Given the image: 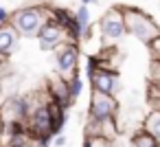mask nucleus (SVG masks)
Segmentation results:
<instances>
[{"instance_id":"15","label":"nucleus","mask_w":160,"mask_h":147,"mask_svg":"<svg viewBox=\"0 0 160 147\" xmlns=\"http://www.w3.org/2000/svg\"><path fill=\"white\" fill-rule=\"evenodd\" d=\"M149 86L160 90V62H149Z\"/></svg>"},{"instance_id":"8","label":"nucleus","mask_w":160,"mask_h":147,"mask_svg":"<svg viewBox=\"0 0 160 147\" xmlns=\"http://www.w3.org/2000/svg\"><path fill=\"white\" fill-rule=\"evenodd\" d=\"M38 40H40V48L42 51H57L62 44H66V33H64V29L57 22L46 20V24L38 33Z\"/></svg>"},{"instance_id":"21","label":"nucleus","mask_w":160,"mask_h":147,"mask_svg":"<svg viewBox=\"0 0 160 147\" xmlns=\"http://www.w3.org/2000/svg\"><path fill=\"white\" fill-rule=\"evenodd\" d=\"M79 3H81V5H86V7H88V5H97V3H99V0H79Z\"/></svg>"},{"instance_id":"24","label":"nucleus","mask_w":160,"mask_h":147,"mask_svg":"<svg viewBox=\"0 0 160 147\" xmlns=\"http://www.w3.org/2000/svg\"><path fill=\"white\" fill-rule=\"evenodd\" d=\"M29 147H35V145H33V143H31V145H29Z\"/></svg>"},{"instance_id":"19","label":"nucleus","mask_w":160,"mask_h":147,"mask_svg":"<svg viewBox=\"0 0 160 147\" xmlns=\"http://www.w3.org/2000/svg\"><path fill=\"white\" fill-rule=\"evenodd\" d=\"M9 20H11V11H9L7 7H0V27H2V24H9Z\"/></svg>"},{"instance_id":"9","label":"nucleus","mask_w":160,"mask_h":147,"mask_svg":"<svg viewBox=\"0 0 160 147\" xmlns=\"http://www.w3.org/2000/svg\"><path fill=\"white\" fill-rule=\"evenodd\" d=\"M27 129L31 134V138H40V136H51V129H53V121H51V114H48V108L46 105H40L31 112L29 121H27ZM53 138V136H51Z\"/></svg>"},{"instance_id":"10","label":"nucleus","mask_w":160,"mask_h":147,"mask_svg":"<svg viewBox=\"0 0 160 147\" xmlns=\"http://www.w3.org/2000/svg\"><path fill=\"white\" fill-rule=\"evenodd\" d=\"M121 134L118 125H116V119H108V121H92L88 119L86 125H83V138H108V140H114L116 136Z\"/></svg>"},{"instance_id":"4","label":"nucleus","mask_w":160,"mask_h":147,"mask_svg":"<svg viewBox=\"0 0 160 147\" xmlns=\"http://www.w3.org/2000/svg\"><path fill=\"white\" fill-rule=\"evenodd\" d=\"M99 31H101V38H103L105 42L121 40V38L127 33L121 7H112V9H108V11L101 16V20H99Z\"/></svg>"},{"instance_id":"23","label":"nucleus","mask_w":160,"mask_h":147,"mask_svg":"<svg viewBox=\"0 0 160 147\" xmlns=\"http://www.w3.org/2000/svg\"><path fill=\"white\" fill-rule=\"evenodd\" d=\"M33 3H38V5H42V0H33Z\"/></svg>"},{"instance_id":"17","label":"nucleus","mask_w":160,"mask_h":147,"mask_svg":"<svg viewBox=\"0 0 160 147\" xmlns=\"http://www.w3.org/2000/svg\"><path fill=\"white\" fill-rule=\"evenodd\" d=\"M147 51H149V57H151V62H160V35L147 44Z\"/></svg>"},{"instance_id":"1","label":"nucleus","mask_w":160,"mask_h":147,"mask_svg":"<svg viewBox=\"0 0 160 147\" xmlns=\"http://www.w3.org/2000/svg\"><path fill=\"white\" fill-rule=\"evenodd\" d=\"M48 20V7L46 5H24L16 11H11L9 24L16 29L20 38H38L40 29Z\"/></svg>"},{"instance_id":"11","label":"nucleus","mask_w":160,"mask_h":147,"mask_svg":"<svg viewBox=\"0 0 160 147\" xmlns=\"http://www.w3.org/2000/svg\"><path fill=\"white\" fill-rule=\"evenodd\" d=\"M20 46V35L16 33V29L11 24H2L0 27V53L5 55H13Z\"/></svg>"},{"instance_id":"14","label":"nucleus","mask_w":160,"mask_h":147,"mask_svg":"<svg viewBox=\"0 0 160 147\" xmlns=\"http://www.w3.org/2000/svg\"><path fill=\"white\" fill-rule=\"evenodd\" d=\"M68 88H70L72 99L77 101V99H79V94H81V90H83V79L79 77V73H75L72 77H68Z\"/></svg>"},{"instance_id":"6","label":"nucleus","mask_w":160,"mask_h":147,"mask_svg":"<svg viewBox=\"0 0 160 147\" xmlns=\"http://www.w3.org/2000/svg\"><path fill=\"white\" fill-rule=\"evenodd\" d=\"M88 81H90L94 92H103V94H110V97H116L121 92V77H118L116 70L99 68Z\"/></svg>"},{"instance_id":"16","label":"nucleus","mask_w":160,"mask_h":147,"mask_svg":"<svg viewBox=\"0 0 160 147\" xmlns=\"http://www.w3.org/2000/svg\"><path fill=\"white\" fill-rule=\"evenodd\" d=\"M83 147H114V140H108V138H83Z\"/></svg>"},{"instance_id":"7","label":"nucleus","mask_w":160,"mask_h":147,"mask_svg":"<svg viewBox=\"0 0 160 147\" xmlns=\"http://www.w3.org/2000/svg\"><path fill=\"white\" fill-rule=\"evenodd\" d=\"M46 94H48V99L51 101H55V103H59L62 108H70L72 103H75V99H72V94H70V88H68V77H62V75H53V77H48L46 79Z\"/></svg>"},{"instance_id":"18","label":"nucleus","mask_w":160,"mask_h":147,"mask_svg":"<svg viewBox=\"0 0 160 147\" xmlns=\"http://www.w3.org/2000/svg\"><path fill=\"white\" fill-rule=\"evenodd\" d=\"M97 70H99V59H97V55L86 57V77L90 79V77H92Z\"/></svg>"},{"instance_id":"20","label":"nucleus","mask_w":160,"mask_h":147,"mask_svg":"<svg viewBox=\"0 0 160 147\" xmlns=\"http://www.w3.org/2000/svg\"><path fill=\"white\" fill-rule=\"evenodd\" d=\"M66 143H68V138H66L64 134H59V136H55V138H53V145H55V147H64Z\"/></svg>"},{"instance_id":"22","label":"nucleus","mask_w":160,"mask_h":147,"mask_svg":"<svg viewBox=\"0 0 160 147\" xmlns=\"http://www.w3.org/2000/svg\"><path fill=\"white\" fill-rule=\"evenodd\" d=\"M0 140H2V121H0Z\"/></svg>"},{"instance_id":"13","label":"nucleus","mask_w":160,"mask_h":147,"mask_svg":"<svg viewBox=\"0 0 160 147\" xmlns=\"http://www.w3.org/2000/svg\"><path fill=\"white\" fill-rule=\"evenodd\" d=\"M129 143H132V147H160V145H158V140H156L149 132H145L142 127H138V129L132 134Z\"/></svg>"},{"instance_id":"2","label":"nucleus","mask_w":160,"mask_h":147,"mask_svg":"<svg viewBox=\"0 0 160 147\" xmlns=\"http://www.w3.org/2000/svg\"><path fill=\"white\" fill-rule=\"evenodd\" d=\"M121 11H123V20H125L127 33L134 35L145 46L160 35V27L156 24V20L145 9H140V7H121Z\"/></svg>"},{"instance_id":"3","label":"nucleus","mask_w":160,"mask_h":147,"mask_svg":"<svg viewBox=\"0 0 160 147\" xmlns=\"http://www.w3.org/2000/svg\"><path fill=\"white\" fill-rule=\"evenodd\" d=\"M118 112H121V103H118L116 97H110V94L92 90L90 103H88V119H92V121H108V119H116Z\"/></svg>"},{"instance_id":"12","label":"nucleus","mask_w":160,"mask_h":147,"mask_svg":"<svg viewBox=\"0 0 160 147\" xmlns=\"http://www.w3.org/2000/svg\"><path fill=\"white\" fill-rule=\"evenodd\" d=\"M142 129L149 132V134L158 140V145H160V112H158V110H149V112L145 114V119H142Z\"/></svg>"},{"instance_id":"5","label":"nucleus","mask_w":160,"mask_h":147,"mask_svg":"<svg viewBox=\"0 0 160 147\" xmlns=\"http://www.w3.org/2000/svg\"><path fill=\"white\" fill-rule=\"evenodd\" d=\"M55 66L62 77H72L79 68V44H62L55 51Z\"/></svg>"}]
</instances>
